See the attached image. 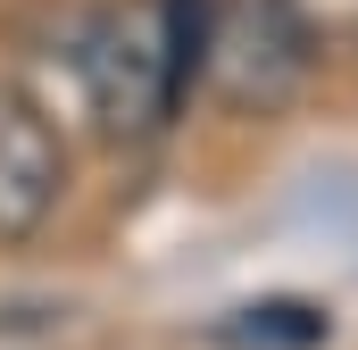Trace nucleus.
Returning a JSON list of instances; mask_svg holds the SVG:
<instances>
[{"instance_id": "nucleus-1", "label": "nucleus", "mask_w": 358, "mask_h": 350, "mask_svg": "<svg viewBox=\"0 0 358 350\" xmlns=\"http://www.w3.org/2000/svg\"><path fill=\"white\" fill-rule=\"evenodd\" d=\"M200 67L234 108H283L317 67V34H308L300 0H225Z\"/></svg>"}, {"instance_id": "nucleus-2", "label": "nucleus", "mask_w": 358, "mask_h": 350, "mask_svg": "<svg viewBox=\"0 0 358 350\" xmlns=\"http://www.w3.org/2000/svg\"><path fill=\"white\" fill-rule=\"evenodd\" d=\"M76 76H84V100L100 117V134H150L167 108H176V84H167V50H159V17H92L84 50H76Z\"/></svg>"}, {"instance_id": "nucleus-3", "label": "nucleus", "mask_w": 358, "mask_h": 350, "mask_svg": "<svg viewBox=\"0 0 358 350\" xmlns=\"http://www.w3.org/2000/svg\"><path fill=\"white\" fill-rule=\"evenodd\" d=\"M67 192V142L42 100L0 84V242H34Z\"/></svg>"}, {"instance_id": "nucleus-4", "label": "nucleus", "mask_w": 358, "mask_h": 350, "mask_svg": "<svg viewBox=\"0 0 358 350\" xmlns=\"http://www.w3.org/2000/svg\"><path fill=\"white\" fill-rule=\"evenodd\" d=\"M334 334V317L317 300H250V309H225L208 326L217 350H317Z\"/></svg>"}]
</instances>
